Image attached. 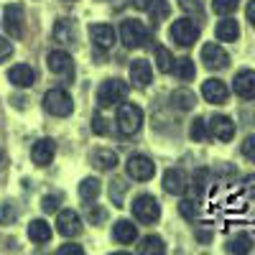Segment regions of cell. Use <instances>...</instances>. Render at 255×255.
Instances as JSON below:
<instances>
[{"label":"cell","mask_w":255,"mask_h":255,"mask_svg":"<svg viewBox=\"0 0 255 255\" xmlns=\"http://www.w3.org/2000/svg\"><path fill=\"white\" fill-rule=\"evenodd\" d=\"M115 123H118V130L123 135H135L143 128V110L138 108V105H133V102H123L118 108Z\"/></svg>","instance_id":"1"},{"label":"cell","mask_w":255,"mask_h":255,"mask_svg":"<svg viewBox=\"0 0 255 255\" xmlns=\"http://www.w3.org/2000/svg\"><path fill=\"white\" fill-rule=\"evenodd\" d=\"M128 97V84L123 79H108L97 90V105L100 108H115Z\"/></svg>","instance_id":"2"},{"label":"cell","mask_w":255,"mask_h":255,"mask_svg":"<svg viewBox=\"0 0 255 255\" xmlns=\"http://www.w3.org/2000/svg\"><path fill=\"white\" fill-rule=\"evenodd\" d=\"M120 41L125 44V49H140L145 41H148V31L140 20L135 18H128L120 23Z\"/></svg>","instance_id":"3"},{"label":"cell","mask_w":255,"mask_h":255,"mask_svg":"<svg viewBox=\"0 0 255 255\" xmlns=\"http://www.w3.org/2000/svg\"><path fill=\"white\" fill-rule=\"evenodd\" d=\"M44 108H46V113H51L56 118H67L74 110V100H72L69 92H64V90H49L44 95Z\"/></svg>","instance_id":"4"},{"label":"cell","mask_w":255,"mask_h":255,"mask_svg":"<svg viewBox=\"0 0 255 255\" xmlns=\"http://www.w3.org/2000/svg\"><path fill=\"white\" fill-rule=\"evenodd\" d=\"M171 41L184 49L189 46H194L197 41H199V26L194 23V20H189V18H179L174 20V26H171Z\"/></svg>","instance_id":"5"},{"label":"cell","mask_w":255,"mask_h":255,"mask_svg":"<svg viewBox=\"0 0 255 255\" xmlns=\"http://www.w3.org/2000/svg\"><path fill=\"white\" fill-rule=\"evenodd\" d=\"M133 217H135L138 222L151 225V222H156V220L161 217V207H158V202H156L151 194H140V197H135V202H133Z\"/></svg>","instance_id":"6"},{"label":"cell","mask_w":255,"mask_h":255,"mask_svg":"<svg viewBox=\"0 0 255 255\" xmlns=\"http://www.w3.org/2000/svg\"><path fill=\"white\" fill-rule=\"evenodd\" d=\"M125 168H128V176L135 179V181H148V179H151V176L156 174L153 161L148 158V156H140V153H135V156L128 158Z\"/></svg>","instance_id":"7"},{"label":"cell","mask_w":255,"mask_h":255,"mask_svg":"<svg viewBox=\"0 0 255 255\" xmlns=\"http://www.w3.org/2000/svg\"><path fill=\"white\" fill-rule=\"evenodd\" d=\"M3 28L10 38L23 36V8L20 5H8L3 10Z\"/></svg>","instance_id":"8"},{"label":"cell","mask_w":255,"mask_h":255,"mask_svg":"<svg viewBox=\"0 0 255 255\" xmlns=\"http://www.w3.org/2000/svg\"><path fill=\"white\" fill-rule=\"evenodd\" d=\"M202 61H204L207 69L217 72V69H225L230 64V56H227V51L220 44H204L202 46Z\"/></svg>","instance_id":"9"},{"label":"cell","mask_w":255,"mask_h":255,"mask_svg":"<svg viewBox=\"0 0 255 255\" xmlns=\"http://www.w3.org/2000/svg\"><path fill=\"white\" fill-rule=\"evenodd\" d=\"M56 230H59L61 238H77L79 232H82V220H79V215H77V212H72V209L59 212Z\"/></svg>","instance_id":"10"},{"label":"cell","mask_w":255,"mask_h":255,"mask_svg":"<svg viewBox=\"0 0 255 255\" xmlns=\"http://www.w3.org/2000/svg\"><path fill=\"white\" fill-rule=\"evenodd\" d=\"M46 64H49V69H51L54 74H59V77L72 79V74H74V61H72V56L64 51V49L51 51V54L46 56Z\"/></svg>","instance_id":"11"},{"label":"cell","mask_w":255,"mask_h":255,"mask_svg":"<svg viewBox=\"0 0 255 255\" xmlns=\"http://www.w3.org/2000/svg\"><path fill=\"white\" fill-rule=\"evenodd\" d=\"M209 135L222 140V143L232 140V138H235V123H232L227 115H215L209 120Z\"/></svg>","instance_id":"12"},{"label":"cell","mask_w":255,"mask_h":255,"mask_svg":"<svg viewBox=\"0 0 255 255\" xmlns=\"http://www.w3.org/2000/svg\"><path fill=\"white\" fill-rule=\"evenodd\" d=\"M54 156H56V145H54L51 138H41V140H36L33 148H31V161H33L36 166H49V163L54 161Z\"/></svg>","instance_id":"13"},{"label":"cell","mask_w":255,"mask_h":255,"mask_svg":"<svg viewBox=\"0 0 255 255\" xmlns=\"http://www.w3.org/2000/svg\"><path fill=\"white\" fill-rule=\"evenodd\" d=\"M202 95H204V100L212 102V105H225L227 97H230L227 84H225L222 79H207V82L202 84Z\"/></svg>","instance_id":"14"},{"label":"cell","mask_w":255,"mask_h":255,"mask_svg":"<svg viewBox=\"0 0 255 255\" xmlns=\"http://www.w3.org/2000/svg\"><path fill=\"white\" fill-rule=\"evenodd\" d=\"M130 82L135 84L138 90H145L148 84L153 82V69H151V64H148L145 59H135L130 64Z\"/></svg>","instance_id":"15"},{"label":"cell","mask_w":255,"mask_h":255,"mask_svg":"<svg viewBox=\"0 0 255 255\" xmlns=\"http://www.w3.org/2000/svg\"><path fill=\"white\" fill-rule=\"evenodd\" d=\"M235 95L243 100H255V69H243L235 74Z\"/></svg>","instance_id":"16"},{"label":"cell","mask_w":255,"mask_h":255,"mask_svg":"<svg viewBox=\"0 0 255 255\" xmlns=\"http://www.w3.org/2000/svg\"><path fill=\"white\" fill-rule=\"evenodd\" d=\"M90 38L95 41L97 49H113L115 44V28L108 23H95L90 26Z\"/></svg>","instance_id":"17"},{"label":"cell","mask_w":255,"mask_h":255,"mask_svg":"<svg viewBox=\"0 0 255 255\" xmlns=\"http://www.w3.org/2000/svg\"><path fill=\"white\" fill-rule=\"evenodd\" d=\"M186 186H189V181H186V174L181 171V168H168V171L163 174V189L168 191V194H184L186 191Z\"/></svg>","instance_id":"18"},{"label":"cell","mask_w":255,"mask_h":255,"mask_svg":"<svg viewBox=\"0 0 255 255\" xmlns=\"http://www.w3.org/2000/svg\"><path fill=\"white\" fill-rule=\"evenodd\" d=\"M54 38L61 41V44H77V26H74V20L72 18H59L56 20V26H54Z\"/></svg>","instance_id":"19"},{"label":"cell","mask_w":255,"mask_h":255,"mask_svg":"<svg viewBox=\"0 0 255 255\" xmlns=\"http://www.w3.org/2000/svg\"><path fill=\"white\" fill-rule=\"evenodd\" d=\"M113 238L120 243V245H130L135 238H138V230L130 220H118L113 225Z\"/></svg>","instance_id":"20"},{"label":"cell","mask_w":255,"mask_h":255,"mask_svg":"<svg viewBox=\"0 0 255 255\" xmlns=\"http://www.w3.org/2000/svg\"><path fill=\"white\" fill-rule=\"evenodd\" d=\"M8 82H13L15 87H31V84L36 82V74H33L31 67H26V64H18V67H10Z\"/></svg>","instance_id":"21"},{"label":"cell","mask_w":255,"mask_h":255,"mask_svg":"<svg viewBox=\"0 0 255 255\" xmlns=\"http://www.w3.org/2000/svg\"><path fill=\"white\" fill-rule=\"evenodd\" d=\"M28 238H31L33 243H38V245L49 243V240H51V227H49V222H46V220H33V222L28 225Z\"/></svg>","instance_id":"22"},{"label":"cell","mask_w":255,"mask_h":255,"mask_svg":"<svg viewBox=\"0 0 255 255\" xmlns=\"http://www.w3.org/2000/svg\"><path fill=\"white\" fill-rule=\"evenodd\" d=\"M92 163L100 168V171H113V168L118 166V156H115V151L100 148V151H95V156H92Z\"/></svg>","instance_id":"23"},{"label":"cell","mask_w":255,"mask_h":255,"mask_svg":"<svg viewBox=\"0 0 255 255\" xmlns=\"http://www.w3.org/2000/svg\"><path fill=\"white\" fill-rule=\"evenodd\" d=\"M240 36V26H238V20H232V18H225L217 23V38L220 41H238Z\"/></svg>","instance_id":"24"},{"label":"cell","mask_w":255,"mask_h":255,"mask_svg":"<svg viewBox=\"0 0 255 255\" xmlns=\"http://www.w3.org/2000/svg\"><path fill=\"white\" fill-rule=\"evenodd\" d=\"M145 10H148V15H151L153 23H161V20H166L168 13H171V8H168L166 0H148V3H145Z\"/></svg>","instance_id":"25"},{"label":"cell","mask_w":255,"mask_h":255,"mask_svg":"<svg viewBox=\"0 0 255 255\" xmlns=\"http://www.w3.org/2000/svg\"><path fill=\"white\" fill-rule=\"evenodd\" d=\"M138 253H143V255H163L166 253V245H163V240L158 235H148V238L140 240Z\"/></svg>","instance_id":"26"},{"label":"cell","mask_w":255,"mask_h":255,"mask_svg":"<svg viewBox=\"0 0 255 255\" xmlns=\"http://www.w3.org/2000/svg\"><path fill=\"white\" fill-rule=\"evenodd\" d=\"M100 191H102V184H100V179H84L82 184H79V197L84 199V202H95L97 197H100Z\"/></svg>","instance_id":"27"},{"label":"cell","mask_w":255,"mask_h":255,"mask_svg":"<svg viewBox=\"0 0 255 255\" xmlns=\"http://www.w3.org/2000/svg\"><path fill=\"white\" fill-rule=\"evenodd\" d=\"M174 74L181 79V82H189V79H194V74H197V67H194V61H191L189 56H184V59H176L174 61Z\"/></svg>","instance_id":"28"},{"label":"cell","mask_w":255,"mask_h":255,"mask_svg":"<svg viewBox=\"0 0 255 255\" xmlns=\"http://www.w3.org/2000/svg\"><path fill=\"white\" fill-rule=\"evenodd\" d=\"M225 250H227V253H235V255L250 253V250H253V240H250V235H235V238L227 240Z\"/></svg>","instance_id":"29"},{"label":"cell","mask_w":255,"mask_h":255,"mask_svg":"<svg viewBox=\"0 0 255 255\" xmlns=\"http://www.w3.org/2000/svg\"><path fill=\"white\" fill-rule=\"evenodd\" d=\"M189 135H191V140L204 143L207 138H212V135H209V123H207L204 118H197L194 123H191V128H189Z\"/></svg>","instance_id":"30"},{"label":"cell","mask_w":255,"mask_h":255,"mask_svg":"<svg viewBox=\"0 0 255 255\" xmlns=\"http://www.w3.org/2000/svg\"><path fill=\"white\" fill-rule=\"evenodd\" d=\"M171 102L176 105L179 110H191L197 105V97H194V92H189V90H176L171 95Z\"/></svg>","instance_id":"31"},{"label":"cell","mask_w":255,"mask_h":255,"mask_svg":"<svg viewBox=\"0 0 255 255\" xmlns=\"http://www.w3.org/2000/svg\"><path fill=\"white\" fill-rule=\"evenodd\" d=\"M174 56H171V51H168L166 46H158L156 49V64H158V69L163 72V74H168V72H174Z\"/></svg>","instance_id":"32"},{"label":"cell","mask_w":255,"mask_h":255,"mask_svg":"<svg viewBox=\"0 0 255 255\" xmlns=\"http://www.w3.org/2000/svg\"><path fill=\"white\" fill-rule=\"evenodd\" d=\"M125 194H128V184H125L123 179H115V181L110 184V199H113V204H115V207H123Z\"/></svg>","instance_id":"33"},{"label":"cell","mask_w":255,"mask_h":255,"mask_svg":"<svg viewBox=\"0 0 255 255\" xmlns=\"http://www.w3.org/2000/svg\"><path fill=\"white\" fill-rule=\"evenodd\" d=\"M238 5H240V0H212V8H215V13H220V15L235 13Z\"/></svg>","instance_id":"34"},{"label":"cell","mask_w":255,"mask_h":255,"mask_svg":"<svg viewBox=\"0 0 255 255\" xmlns=\"http://www.w3.org/2000/svg\"><path fill=\"white\" fill-rule=\"evenodd\" d=\"M84 215H87V220H90L92 225H102L105 220H108V209H105V207H95V204H87V212H84Z\"/></svg>","instance_id":"35"},{"label":"cell","mask_w":255,"mask_h":255,"mask_svg":"<svg viewBox=\"0 0 255 255\" xmlns=\"http://www.w3.org/2000/svg\"><path fill=\"white\" fill-rule=\"evenodd\" d=\"M207 179H209V171H207V168H199V171L194 174V179H191V189H194V194H204V191H207Z\"/></svg>","instance_id":"36"},{"label":"cell","mask_w":255,"mask_h":255,"mask_svg":"<svg viewBox=\"0 0 255 255\" xmlns=\"http://www.w3.org/2000/svg\"><path fill=\"white\" fill-rule=\"evenodd\" d=\"M179 212H181V217L194 220V217H197V202H194V199H181V202H179Z\"/></svg>","instance_id":"37"},{"label":"cell","mask_w":255,"mask_h":255,"mask_svg":"<svg viewBox=\"0 0 255 255\" xmlns=\"http://www.w3.org/2000/svg\"><path fill=\"white\" fill-rule=\"evenodd\" d=\"M15 222V207L10 202L0 204V225H13Z\"/></svg>","instance_id":"38"},{"label":"cell","mask_w":255,"mask_h":255,"mask_svg":"<svg viewBox=\"0 0 255 255\" xmlns=\"http://www.w3.org/2000/svg\"><path fill=\"white\" fill-rule=\"evenodd\" d=\"M92 130L97 133V135H108V130H110V125H108V120H105L100 113L92 118Z\"/></svg>","instance_id":"39"},{"label":"cell","mask_w":255,"mask_h":255,"mask_svg":"<svg viewBox=\"0 0 255 255\" xmlns=\"http://www.w3.org/2000/svg\"><path fill=\"white\" fill-rule=\"evenodd\" d=\"M243 156L255 163V135H248V138L243 140Z\"/></svg>","instance_id":"40"},{"label":"cell","mask_w":255,"mask_h":255,"mask_svg":"<svg viewBox=\"0 0 255 255\" xmlns=\"http://www.w3.org/2000/svg\"><path fill=\"white\" fill-rule=\"evenodd\" d=\"M59 202H61L59 194H49V197H44V202H41V209H44V212H56Z\"/></svg>","instance_id":"41"},{"label":"cell","mask_w":255,"mask_h":255,"mask_svg":"<svg viewBox=\"0 0 255 255\" xmlns=\"http://www.w3.org/2000/svg\"><path fill=\"white\" fill-rule=\"evenodd\" d=\"M179 5L186 13H202V0H179Z\"/></svg>","instance_id":"42"},{"label":"cell","mask_w":255,"mask_h":255,"mask_svg":"<svg viewBox=\"0 0 255 255\" xmlns=\"http://www.w3.org/2000/svg\"><path fill=\"white\" fill-rule=\"evenodd\" d=\"M10 54H13V44H10L8 38H3V36H0V61L10 59Z\"/></svg>","instance_id":"43"},{"label":"cell","mask_w":255,"mask_h":255,"mask_svg":"<svg viewBox=\"0 0 255 255\" xmlns=\"http://www.w3.org/2000/svg\"><path fill=\"white\" fill-rule=\"evenodd\" d=\"M56 253H59V255H84V250H82L79 245H61Z\"/></svg>","instance_id":"44"},{"label":"cell","mask_w":255,"mask_h":255,"mask_svg":"<svg viewBox=\"0 0 255 255\" xmlns=\"http://www.w3.org/2000/svg\"><path fill=\"white\" fill-rule=\"evenodd\" d=\"M248 20H250V26L255 28V0H250V3H248Z\"/></svg>","instance_id":"45"},{"label":"cell","mask_w":255,"mask_h":255,"mask_svg":"<svg viewBox=\"0 0 255 255\" xmlns=\"http://www.w3.org/2000/svg\"><path fill=\"white\" fill-rule=\"evenodd\" d=\"M145 3H148V0H130V5L138 8V10H145Z\"/></svg>","instance_id":"46"},{"label":"cell","mask_w":255,"mask_h":255,"mask_svg":"<svg viewBox=\"0 0 255 255\" xmlns=\"http://www.w3.org/2000/svg\"><path fill=\"white\" fill-rule=\"evenodd\" d=\"M245 184H248V186H255V176H248V179H245Z\"/></svg>","instance_id":"47"},{"label":"cell","mask_w":255,"mask_h":255,"mask_svg":"<svg viewBox=\"0 0 255 255\" xmlns=\"http://www.w3.org/2000/svg\"><path fill=\"white\" fill-rule=\"evenodd\" d=\"M0 166H3V151H0Z\"/></svg>","instance_id":"48"}]
</instances>
